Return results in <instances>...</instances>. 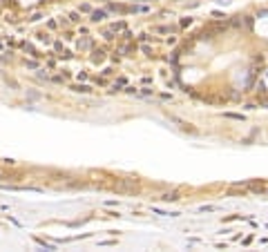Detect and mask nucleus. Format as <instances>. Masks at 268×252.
I'll list each match as a JSON object with an SVG mask.
<instances>
[{
  "label": "nucleus",
  "mask_w": 268,
  "mask_h": 252,
  "mask_svg": "<svg viewBox=\"0 0 268 252\" xmlns=\"http://www.w3.org/2000/svg\"><path fill=\"white\" fill-rule=\"evenodd\" d=\"M177 199H179L177 192H170V194H165V197H163V201H177Z\"/></svg>",
  "instance_id": "2"
},
{
  "label": "nucleus",
  "mask_w": 268,
  "mask_h": 252,
  "mask_svg": "<svg viewBox=\"0 0 268 252\" xmlns=\"http://www.w3.org/2000/svg\"><path fill=\"white\" fill-rule=\"evenodd\" d=\"M105 18V11H94L92 14V22H98V20H103Z\"/></svg>",
  "instance_id": "1"
},
{
  "label": "nucleus",
  "mask_w": 268,
  "mask_h": 252,
  "mask_svg": "<svg viewBox=\"0 0 268 252\" xmlns=\"http://www.w3.org/2000/svg\"><path fill=\"white\" fill-rule=\"evenodd\" d=\"M228 118H235V121H243V116L241 114H226Z\"/></svg>",
  "instance_id": "3"
},
{
  "label": "nucleus",
  "mask_w": 268,
  "mask_h": 252,
  "mask_svg": "<svg viewBox=\"0 0 268 252\" xmlns=\"http://www.w3.org/2000/svg\"><path fill=\"white\" fill-rule=\"evenodd\" d=\"M74 91H90V87L87 85H78V87H74Z\"/></svg>",
  "instance_id": "4"
}]
</instances>
